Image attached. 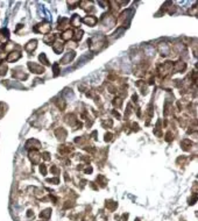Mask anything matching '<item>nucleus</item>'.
<instances>
[{
  "instance_id": "1",
  "label": "nucleus",
  "mask_w": 198,
  "mask_h": 221,
  "mask_svg": "<svg viewBox=\"0 0 198 221\" xmlns=\"http://www.w3.org/2000/svg\"><path fill=\"white\" fill-rule=\"evenodd\" d=\"M7 39H8V30L1 29L0 30V42H5Z\"/></svg>"
},
{
  "instance_id": "2",
  "label": "nucleus",
  "mask_w": 198,
  "mask_h": 221,
  "mask_svg": "<svg viewBox=\"0 0 198 221\" xmlns=\"http://www.w3.org/2000/svg\"><path fill=\"white\" fill-rule=\"evenodd\" d=\"M20 58V53H11L7 57V61L8 62H13V61H16Z\"/></svg>"
},
{
  "instance_id": "3",
  "label": "nucleus",
  "mask_w": 198,
  "mask_h": 221,
  "mask_svg": "<svg viewBox=\"0 0 198 221\" xmlns=\"http://www.w3.org/2000/svg\"><path fill=\"white\" fill-rule=\"evenodd\" d=\"M29 69H30V70H34L36 73H42V72H43V67H39L38 65L32 64V63H29Z\"/></svg>"
},
{
  "instance_id": "4",
  "label": "nucleus",
  "mask_w": 198,
  "mask_h": 221,
  "mask_svg": "<svg viewBox=\"0 0 198 221\" xmlns=\"http://www.w3.org/2000/svg\"><path fill=\"white\" fill-rule=\"evenodd\" d=\"M35 48H36V41H30L26 45V50H27V51H32V50H34Z\"/></svg>"
},
{
  "instance_id": "5",
  "label": "nucleus",
  "mask_w": 198,
  "mask_h": 221,
  "mask_svg": "<svg viewBox=\"0 0 198 221\" xmlns=\"http://www.w3.org/2000/svg\"><path fill=\"white\" fill-rule=\"evenodd\" d=\"M6 70H7V66L5 64H1L0 63V76L1 75H5L6 73Z\"/></svg>"
}]
</instances>
